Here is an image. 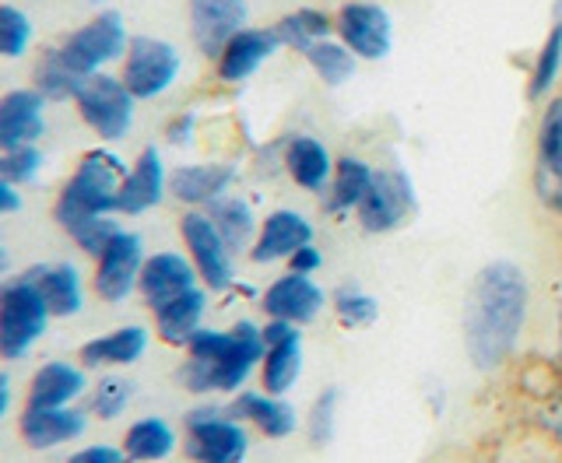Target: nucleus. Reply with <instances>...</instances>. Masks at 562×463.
<instances>
[{"label": "nucleus", "instance_id": "nucleus-1", "mask_svg": "<svg viewBox=\"0 0 562 463\" xmlns=\"http://www.w3.org/2000/svg\"><path fill=\"white\" fill-rule=\"evenodd\" d=\"M527 274L514 260H492L474 274L464 298V348L474 369H503L520 345L527 324Z\"/></svg>", "mask_w": 562, "mask_h": 463}, {"label": "nucleus", "instance_id": "nucleus-2", "mask_svg": "<svg viewBox=\"0 0 562 463\" xmlns=\"http://www.w3.org/2000/svg\"><path fill=\"white\" fill-rule=\"evenodd\" d=\"M260 362L263 334L250 319H239L228 330L201 327L187 341V365L180 369V383L190 394H239Z\"/></svg>", "mask_w": 562, "mask_h": 463}, {"label": "nucleus", "instance_id": "nucleus-3", "mask_svg": "<svg viewBox=\"0 0 562 463\" xmlns=\"http://www.w3.org/2000/svg\"><path fill=\"white\" fill-rule=\"evenodd\" d=\"M123 176H127V162L110 151V148H92L85 151L78 169L70 172V180L64 183L57 197V222L70 228L81 218L95 215H116V193Z\"/></svg>", "mask_w": 562, "mask_h": 463}, {"label": "nucleus", "instance_id": "nucleus-4", "mask_svg": "<svg viewBox=\"0 0 562 463\" xmlns=\"http://www.w3.org/2000/svg\"><path fill=\"white\" fill-rule=\"evenodd\" d=\"M49 316L32 271L0 281V359H25L46 334Z\"/></svg>", "mask_w": 562, "mask_h": 463}, {"label": "nucleus", "instance_id": "nucleus-5", "mask_svg": "<svg viewBox=\"0 0 562 463\" xmlns=\"http://www.w3.org/2000/svg\"><path fill=\"white\" fill-rule=\"evenodd\" d=\"M127 46H131L127 22H123L120 11L110 8V11L92 14L85 25H78L57 49L75 75L92 78V75H102V70H110L113 64H120Z\"/></svg>", "mask_w": 562, "mask_h": 463}, {"label": "nucleus", "instance_id": "nucleus-6", "mask_svg": "<svg viewBox=\"0 0 562 463\" xmlns=\"http://www.w3.org/2000/svg\"><path fill=\"white\" fill-rule=\"evenodd\" d=\"M75 110L85 127L99 140H123L134 127L137 99L131 95V88L123 84L120 75L102 70V75H92L81 81L78 95H75Z\"/></svg>", "mask_w": 562, "mask_h": 463}, {"label": "nucleus", "instance_id": "nucleus-7", "mask_svg": "<svg viewBox=\"0 0 562 463\" xmlns=\"http://www.w3.org/2000/svg\"><path fill=\"white\" fill-rule=\"evenodd\" d=\"M183 57L172 43L158 35H131V46L120 60V78L137 102L162 99L180 81Z\"/></svg>", "mask_w": 562, "mask_h": 463}, {"label": "nucleus", "instance_id": "nucleus-8", "mask_svg": "<svg viewBox=\"0 0 562 463\" xmlns=\"http://www.w3.org/2000/svg\"><path fill=\"white\" fill-rule=\"evenodd\" d=\"M183 450L193 463H243L250 453V436L228 407H198L187 415Z\"/></svg>", "mask_w": 562, "mask_h": 463}, {"label": "nucleus", "instance_id": "nucleus-9", "mask_svg": "<svg viewBox=\"0 0 562 463\" xmlns=\"http://www.w3.org/2000/svg\"><path fill=\"white\" fill-rule=\"evenodd\" d=\"M180 236H183L193 271H198V278L204 281V289L225 292L228 284L236 281V253H233V246L225 242L218 225L211 222L207 211L190 207L180 218Z\"/></svg>", "mask_w": 562, "mask_h": 463}, {"label": "nucleus", "instance_id": "nucleus-10", "mask_svg": "<svg viewBox=\"0 0 562 463\" xmlns=\"http://www.w3.org/2000/svg\"><path fill=\"white\" fill-rule=\"evenodd\" d=\"M418 207V193L412 176L401 166H383L373 172V187H369L366 201L359 204V225L369 236H386V232H397L404 222L415 215Z\"/></svg>", "mask_w": 562, "mask_h": 463}, {"label": "nucleus", "instance_id": "nucleus-11", "mask_svg": "<svg viewBox=\"0 0 562 463\" xmlns=\"http://www.w3.org/2000/svg\"><path fill=\"white\" fill-rule=\"evenodd\" d=\"M334 35L359 60L376 64L391 57L394 49V18L380 0H345L334 14Z\"/></svg>", "mask_w": 562, "mask_h": 463}, {"label": "nucleus", "instance_id": "nucleus-12", "mask_svg": "<svg viewBox=\"0 0 562 463\" xmlns=\"http://www.w3.org/2000/svg\"><path fill=\"white\" fill-rule=\"evenodd\" d=\"M145 260H148L145 239H140L137 232L123 228L120 236L95 257V274H92L95 295L102 302H127L137 292Z\"/></svg>", "mask_w": 562, "mask_h": 463}, {"label": "nucleus", "instance_id": "nucleus-13", "mask_svg": "<svg viewBox=\"0 0 562 463\" xmlns=\"http://www.w3.org/2000/svg\"><path fill=\"white\" fill-rule=\"evenodd\" d=\"M263 334V362H260V389L285 397L303 376V330L285 319H268Z\"/></svg>", "mask_w": 562, "mask_h": 463}, {"label": "nucleus", "instance_id": "nucleus-14", "mask_svg": "<svg viewBox=\"0 0 562 463\" xmlns=\"http://www.w3.org/2000/svg\"><path fill=\"white\" fill-rule=\"evenodd\" d=\"M260 309L268 319H285V324L306 327L327 309V292L316 284V278L285 271L281 278H274L268 289H263Z\"/></svg>", "mask_w": 562, "mask_h": 463}, {"label": "nucleus", "instance_id": "nucleus-15", "mask_svg": "<svg viewBox=\"0 0 562 463\" xmlns=\"http://www.w3.org/2000/svg\"><path fill=\"white\" fill-rule=\"evenodd\" d=\"M190 11V39L207 60H215L222 46L239 29L250 25V4L246 0H187Z\"/></svg>", "mask_w": 562, "mask_h": 463}, {"label": "nucleus", "instance_id": "nucleus-16", "mask_svg": "<svg viewBox=\"0 0 562 463\" xmlns=\"http://www.w3.org/2000/svg\"><path fill=\"white\" fill-rule=\"evenodd\" d=\"M535 190L538 201L562 211V95L549 99L535 140Z\"/></svg>", "mask_w": 562, "mask_h": 463}, {"label": "nucleus", "instance_id": "nucleus-17", "mask_svg": "<svg viewBox=\"0 0 562 463\" xmlns=\"http://www.w3.org/2000/svg\"><path fill=\"white\" fill-rule=\"evenodd\" d=\"M169 193V169L166 158L158 148H140V155L127 166L120 193H116V215H148L151 207H158Z\"/></svg>", "mask_w": 562, "mask_h": 463}, {"label": "nucleus", "instance_id": "nucleus-18", "mask_svg": "<svg viewBox=\"0 0 562 463\" xmlns=\"http://www.w3.org/2000/svg\"><path fill=\"white\" fill-rule=\"evenodd\" d=\"M278 49L281 43L271 25H263V29L246 25L222 46V53L215 57V75L222 84H243V81H250Z\"/></svg>", "mask_w": 562, "mask_h": 463}, {"label": "nucleus", "instance_id": "nucleus-19", "mask_svg": "<svg viewBox=\"0 0 562 463\" xmlns=\"http://www.w3.org/2000/svg\"><path fill=\"white\" fill-rule=\"evenodd\" d=\"M46 134V99L35 88H11L0 95V151L29 148Z\"/></svg>", "mask_w": 562, "mask_h": 463}, {"label": "nucleus", "instance_id": "nucleus-20", "mask_svg": "<svg viewBox=\"0 0 562 463\" xmlns=\"http://www.w3.org/2000/svg\"><path fill=\"white\" fill-rule=\"evenodd\" d=\"M334 158L327 145L316 134H289L285 145H281V169L289 172V180L313 193V197H324L334 176Z\"/></svg>", "mask_w": 562, "mask_h": 463}, {"label": "nucleus", "instance_id": "nucleus-21", "mask_svg": "<svg viewBox=\"0 0 562 463\" xmlns=\"http://www.w3.org/2000/svg\"><path fill=\"white\" fill-rule=\"evenodd\" d=\"M313 236H316V228L306 215H299L292 207H278L260 222L257 239L250 246V260L254 263H281V260L289 263L295 249L313 242Z\"/></svg>", "mask_w": 562, "mask_h": 463}, {"label": "nucleus", "instance_id": "nucleus-22", "mask_svg": "<svg viewBox=\"0 0 562 463\" xmlns=\"http://www.w3.org/2000/svg\"><path fill=\"white\" fill-rule=\"evenodd\" d=\"M198 271L187 253H172V249H162V253H151L140 267V281H137V292L145 298L148 309H158L172 302L176 295H183L190 289H198Z\"/></svg>", "mask_w": 562, "mask_h": 463}, {"label": "nucleus", "instance_id": "nucleus-23", "mask_svg": "<svg viewBox=\"0 0 562 463\" xmlns=\"http://www.w3.org/2000/svg\"><path fill=\"white\" fill-rule=\"evenodd\" d=\"M236 183V166L228 162H198V166H176L169 172V193L187 207L207 211L222 201Z\"/></svg>", "mask_w": 562, "mask_h": 463}, {"label": "nucleus", "instance_id": "nucleus-24", "mask_svg": "<svg viewBox=\"0 0 562 463\" xmlns=\"http://www.w3.org/2000/svg\"><path fill=\"white\" fill-rule=\"evenodd\" d=\"M22 439L29 442V450H53L64 442H75L88 429V415L78 407H32L25 404L22 411Z\"/></svg>", "mask_w": 562, "mask_h": 463}, {"label": "nucleus", "instance_id": "nucleus-25", "mask_svg": "<svg viewBox=\"0 0 562 463\" xmlns=\"http://www.w3.org/2000/svg\"><path fill=\"white\" fill-rule=\"evenodd\" d=\"M239 421H250L260 436L289 439L299 429V415L285 397H274L268 389H239V397L228 404Z\"/></svg>", "mask_w": 562, "mask_h": 463}, {"label": "nucleus", "instance_id": "nucleus-26", "mask_svg": "<svg viewBox=\"0 0 562 463\" xmlns=\"http://www.w3.org/2000/svg\"><path fill=\"white\" fill-rule=\"evenodd\" d=\"M151 334L137 324L116 327L102 337H92L88 345H81V365L85 369H120V365H134L140 354L148 351Z\"/></svg>", "mask_w": 562, "mask_h": 463}, {"label": "nucleus", "instance_id": "nucleus-27", "mask_svg": "<svg viewBox=\"0 0 562 463\" xmlns=\"http://www.w3.org/2000/svg\"><path fill=\"white\" fill-rule=\"evenodd\" d=\"M204 313H207V292L201 284L183 295H176L172 302H166V306L151 309L158 337L172 348H187L190 337L204 327Z\"/></svg>", "mask_w": 562, "mask_h": 463}, {"label": "nucleus", "instance_id": "nucleus-28", "mask_svg": "<svg viewBox=\"0 0 562 463\" xmlns=\"http://www.w3.org/2000/svg\"><path fill=\"white\" fill-rule=\"evenodd\" d=\"M373 166L366 162V158L359 155H345L334 162V176H330V187L324 193V207L330 211V215H356L359 204L366 201L369 187H373Z\"/></svg>", "mask_w": 562, "mask_h": 463}, {"label": "nucleus", "instance_id": "nucleus-29", "mask_svg": "<svg viewBox=\"0 0 562 463\" xmlns=\"http://www.w3.org/2000/svg\"><path fill=\"white\" fill-rule=\"evenodd\" d=\"M85 369L70 362H46L29 383V404L32 407H67L85 394Z\"/></svg>", "mask_w": 562, "mask_h": 463}, {"label": "nucleus", "instance_id": "nucleus-30", "mask_svg": "<svg viewBox=\"0 0 562 463\" xmlns=\"http://www.w3.org/2000/svg\"><path fill=\"white\" fill-rule=\"evenodd\" d=\"M35 281H40V292L46 298L49 313L57 319L78 316L85 309V281L78 274L75 263H49V267H35Z\"/></svg>", "mask_w": 562, "mask_h": 463}, {"label": "nucleus", "instance_id": "nucleus-31", "mask_svg": "<svg viewBox=\"0 0 562 463\" xmlns=\"http://www.w3.org/2000/svg\"><path fill=\"white\" fill-rule=\"evenodd\" d=\"M271 29L278 32V43L285 49L306 53L310 46L324 43L334 35V14H327L321 8H295L289 14H281Z\"/></svg>", "mask_w": 562, "mask_h": 463}, {"label": "nucleus", "instance_id": "nucleus-32", "mask_svg": "<svg viewBox=\"0 0 562 463\" xmlns=\"http://www.w3.org/2000/svg\"><path fill=\"white\" fill-rule=\"evenodd\" d=\"M207 215L211 222L218 225V232L225 236V242L233 246V253H250V246L257 239V215H254V207L250 201H243V197H233V193H225L222 201H215L207 207Z\"/></svg>", "mask_w": 562, "mask_h": 463}, {"label": "nucleus", "instance_id": "nucleus-33", "mask_svg": "<svg viewBox=\"0 0 562 463\" xmlns=\"http://www.w3.org/2000/svg\"><path fill=\"white\" fill-rule=\"evenodd\" d=\"M176 450V432L166 418H140L123 436V453L131 463H158Z\"/></svg>", "mask_w": 562, "mask_h": 463}, {"label": "nucleus", "instance_id": "nucleus-34", "mask_svg": "<svg viewBox=\"0 0 562 463\" xmlns=\"http://www.w3.org/2000/svg\"><path fill=\"white\" fill-rule=\"evenodd\" d=\"M562 78V18H555L549 35L541 39L535 60H531V75H527V99L541 102L552 95V88Z\"/></svg>", "mask_w": 562, "mask_h": 463}, {"label": "nucleus", "instance_id": "nucleus-35", "mask_svg": "<svg viewBox=\"0 0 562 463\" xmlns=\"http://www.w3.org/2000/svg\"><path fill=\"white\" fill-rule=\"evenodd\" d=\"M306 64H310V70L316 78H321L327 88H341V84H348L351 78H356V70H359V57L351 53L338 35H330V39H324V43H316V46H310L306 53Z\"/></svg>", "mask_w": 562, "mask_h": 463}, {"label": "nucleus", "instance_id": "nucleus-36", "mask_svg": "<svg viewBox=\"0 0 562 463\" xmlns=\"http://www.w3.org/2000/svg\"><path fill=\"white\" fill-rule=\"evenodd\" d=\"M81 75L67 67V60L60 57V49H46L40 64L32 70V88L43 92L46 102H75L78 88H81Z\"/></svg>", "mask_w": 562, "mask_h": 463}, {"label": "nucleus", "instance_id": "nucleus-37", "mask_svg": "<svg viewBox=\"0 0 562 463\" xmlns=\"http://www.w3.org/2000/svg\"><path fill=\"white\" fill-rule=\"evenodd\" d=\"M32 39H35L32 18L14 4H0V60L25 57Z\"/></svg>", "mask_w": 562, "mask_h": 463}, {"label": "nucleus", "instance_id": "nucleus-38", "mask_svg": "<svg viewBox=\"0 0 562 463\" xmlns=\"http://www.w3.org/2000/svg\"><path fill=\"white\" fill-rule=\"evenodd\" d=\"M334 313H338L341 327H369L380 316L376 298L356 289V284H345V289L334 292Z\"/></svg>", "mask_w": 562, "mask_h": 463}, {"label": "nucleus", "instance_id": "nucleus-39", "mask_svg": "<svg viewBox=\"0 0 562 463\" xmlns=\"http://www.w3.org/2000/svg\"><path fill=\"white\" fill-rule=\"evenodd\" d=\"M64 232L78 242V249H85L88 257H99L102 249L110 246L123 228L116 225L113 215H95V218H81V222H75V225L64 228Z\"/></svg>", "mask_w": 562, "mask_h": 463}, {"label": "nucleus", "instance_id": "nucleus-40", "mask_svg": "<svg viewBox=\"0 0 562 463\" xmlns=\"http://www.w3.org/2000/svg\"><path fill=\"white\" fill-rule=\"evenodd\" d=\"M127 404H131V383L120 380V376H105L92 389V397H88V415H95L102 421H113L127 411Z\"/></svg>", "mask_w": 562, "mask_h": 463}, {"label": "nucleus", "instance_id": "nucleus-41", "mask_svg": "<svg viewBox=\"0 0 562 463\" xmlns=\"http://www.w3.org/2000/svg\"><path fill=\"white\" fill-rule=\"evenodd\" d=\"M338 407H341V389L327 386L321 397L310 407V439L316 447H327L334 436V425H338Z\"/></svg>", "mask_w": 562, "mask_h": 463}, {"label": "nucleus", "instance_id": "nucleus-42", "mask_svg": "<svg viewBox=\"0 0 562 463\" xmlns=\"http://www.w3.org/2000/svg\"><path fill=\"white\" fill-rule=\"evenodd\" d=\"M43 169V151L40 145H29V148H11V151H0V180L8 183H32L35 176Z\"/></svg>", "mask_w": 562, "mask_h": 463}, {"label": "nucleus", "instance_id": "nucleus-43", "mask_svg": "<svg viewBox=\"0 0 562 463\" xmlns=\"http://www.w3.org/2000/svg\"><path fill=\"white\" fill-rule=\"evenodd\" d=\"M193 137H198V116H193V113H176L166 123V140H169V145L187 148V145H193Z\"/></svg>", "mask_w": 562, "mask_h": 463}, {"label": "nucleus", "instance_id": "nucleus-44", "mask_svg": "<svg viewBox=\"0 0 562 463\" xmlns=\"http://www.w3.org/2000/svg\"><path fill=\"white\" fill-rule=\"evenodd\" d=\"M321 267H324V253H321V246H316V242H306L303 249H295V253L289 257V271H295V274L316 278Z\"/></svg>", "mask_w": 562, "mask_h": 463}, {"label": "nucleus", "instance_id": "nucleus-45", "mask_svg": "<svg viewBox=\"0 0 562 463\" xmlns=\"http://www.w3.org/2000/svg\"><path fill=\"white\" fill-rule=\"evenodd\" d=\"M67 463H131V456L116 450V447H105V442H99V447H88L81 453H75Z\"/></svg>", "mask_w": 562, "mask_h": 463}, {"label": "nucleus", "instance_id": "nucleus-46", "mask_svg": "<svg viewBox=\"0 0 562 463\" xmlns=\"http://www.w3.org/2000/svg\"><path fill=\"white\" fill-rule=\"evenodd\" d=\"M18 207H22V193H18L14 183L0 180V218H4V215H14Z\"/></svg>", "mask_w": 562, "mask_h": 463}, {"label": "nucleus", "instance_id": "nucleus-47", "mask_svg": "<svg viewBox=\"0 0 562 463\" xmlns=\"http://www.w3.org/2000/svg\"><path fill=\"white\" fill-rule=\"evenodd\" d=\"M11 411V380L0 372V418Z\"/></svg>", "mask_w": 562, "mask_h": 463}, {"label": "nucleus", "instance_id": "nucleus-48", "mask_svg": "<svg viewBox=\"0 0 562 463\" xmlns=\"http://www.w3.org/2000/svg\"><path fill=\"white\" fill-rule=\"evenodd\" d=\"M4 274H8V249L0 242V281H4Z\"/></svg>", "mask_w": 562, "mask_h": 463}, {"label": "nucleus", "instance_id": "nucleus-49", "mask_svg": "<svg viewBox=\"0 0 562 463\" xmlns=\"http://www.w3.org/2000/svg\"><path fill=\"white\" fill-rule=\"evenodd\" d=\"M559 345H562V313H559Z\"/></svg>", "mask_w": 562, "mask_h": 463}]
</instances>
